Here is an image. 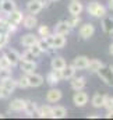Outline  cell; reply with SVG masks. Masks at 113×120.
Wrapping results in <instances>:
<instances>
[{
    "instance_id": "cell-25",
    "label": "cell",
    "mask_w": 113,
    "mask_h": 120,
    "mask_svg": "<svg viewBox=\"0 0 113 120\" xmlns=\"http://www.w3.org/2000/svg\"><path fill=\"white\" fill-rule=\"evenodd\" d=\"M105 95H106V94H101V92H96V94L92 96V99H91V103H92V106H94V108H96V109H101V108H103Z\"/></svg>"
},
{
    "instance_id": "cell-12",
    "label": "cell",
    "mask_w": 113,
    "mask_h": 120,
    "mask_svg": "<svg viewBox=\"0 0 113 120\" xmlns=\"http://www.w3.org/2000/svg\"><path fill=\"white\" fill-rule=\"evenodd\" d=\"M85 85H87V78L85 77H73L71 78V81H70V87H71V90L74 91H81L85 88Z\"/></svg>"
},
{
    "instance_id": "cell-7",
    "label": "cell",
    "mask_w": 113,
    "mask_h": 120,
    "mask_svg": "<svg viewBox=\"0 0 113 120\" xmlns=\"http://www.w3.org/2000/svg\"><path fill=\"white\" fill-rule=\"evenodd\" d=\"M25 105H27V101L25 99L15 98V99H13L8 103V110H11V112H24Z\"/></svg>"
},
{
    "instance_id": "cell-34",
    "label": "cell",
    "mask_w": 113,
    "mask_h": 120,
    "mask_svg": "<svg viewBox=\"0 0 113 120\" xmlns=\"http://www.w3.org/2000/svg\"><path fill=\"white\" fill-rule=\"evenodd\" d=\"M35 59H36V56L29 50V49H27L23 55H21V60H27V61H35Z\"/></svg>"
},
{
    "instance_id": "cell-45",
    "label": "cell",
    "mask_w": 113,
    "mask_h": 120,
    "mask_svg": "<svg viewBox=\"0 0 113 120\" xmlns=\"http://www.w3.org/2000/svg\"><path fill=\"white\" fill-rule=\"evenodd\" d=\"M89 117H91V119H98V117H99V116H96V115H91V116H89Z\"/></svg>"
},
{
    "instance_id": "cell-8",
    "label": "cell",
    "mask_w": 113,
    "mask_h": 120,
    "mask_svg": "<svg viewBox=\"0 0 113 120\" xmlns=\"http://www.w3.org/2000/svg\"><path fill=\"white\" fill-rule=\"evenodd\" d=\"M17 8V4L14 0H0V11L6 15L11 14Z\"/></svg>"
},
{
    "instance_id": "cell-48",
    "label": "cell",
    "mask_w": 113,
    "mask_h": 120,
    "mask_svg": "<svg viewBox=\"0 0 113 120\" xmlns=\"http://www.w3.org/2000/svg\"><path fill=\"white\" fill-rule=\"evenodd\" d=\"M0 50H1V48H0Z\"/></svg>"
},
{
    "instance_id": "cell-38",
    "label": "cell",
    "mask_w": 113,
    "mask_h": 120,
    "mask_svg": "<svg viewBox=\"0 0 113 120\" xmlns=\"http://www.w3.org/2000/svg\"><path fill=\"white\" fill-rule=\"evenodd\" d=\"M0 68H11V66H10V61L7 60V57L3 55V56H0Z\"/></svg>"
},
{
    "instance_id": "cell-35",
    "label": "cell",
    "mask_w": 113,
    "mask_h": 120,
    "mask_svg": "<svg viewBox=\"0 0 113 120\" xmlns=\"http://www.w3.org/2000/svg\"><path fill=\"white\" fill-rule=\"evenodd\" d=\"M103 108H105L106 110H112L113 109V96H110V95H105Z\"/></svg>"
},
{
    "instance_id": "cell-16",
    "label": "cell",
    "mask_w": 113,
    "mask_h": 120,
    "mask_svg": "<svg viewBox=\"0 0 113 120\" xmlns=\"http://www.w3.org/2000/svg\"><path fill=\"white\" fill-rule=\"evenodd\" d=\"M23 18H24V13L20 11V10H17V8L11 14L7 15V21L11 22V24H14V25H20L23 22Z\"/></svg>"
},
{
    "instance_id": "cell-36",
    "label": "cell",
    "mask_w": 113,
    "mask_h": 120,
    "mask_svg": "<svg viewBox=\"0 0 113 120\" xmlns=\"http://www.w3.org/2000/svg\"><path fill=\"white\" fill-rule=\"evenodd\" d=\"M10 77H13V73H11L10 68H0V81L7 80Z\"/></svg>"
},
{
    "instance_id": "cell-46",
    "label": "cell",
    "mask_w": 113,
    "mask_h": 120,
    "mask_svg": "<svg viewBox=\"0 0 113 120\" xmlns=\"http://www.w3.org/2000/svg\"><path fill=\"white\" fill-rule=\"evenodd\" d=\"M3 117H4V115H1V113H0V119H3Z\"/></svg>"
},
{
    "instance_id": "cell-22",
    "label": "cell",
    "mask_w": 113,
    "mask_h": 120,
    "mask_svg": "<svg viewBox=\"0 0 113 120\" xmlns=\"http://www.w3.org/2000/svg\"><path fill=\"white\" fill-rule=\"evenodd\" d=\"M55 34H60V35H68L70 31H71V27L68 25L67 20L66 21H59L56 25H55Z\"/></svg>"
},
{
    "instance_id": "cell-33",
    "label": "cell",
    "mask_w": 113,
    "mask_h": 120,
    "mask_svg": "<svg viewBox=\"0 0 113 120\" xmlns=\"http://www.w3.org/2000/svg\"><path fill=\"white\" fill-rule=\"evenodd\" d=\"M15 82H17V87L21 88V90L28 88V81H27V77H25V75H21L18 80H15Z\"/></svg>"
},
{
    "instance_id": "cell-31",
    "label": "cell",
    "mask_w": 113,
    "mask_h": 120,
    "mask_svg": "<svg viewBox=\"0 0 113 120\" xmlns=\"http://www.w3.org/2000/svg\"><path fill=\"white\" fill-rule=\"evenodd\" d=\"M38 35L41 38H48L49 35H52L50 34V28L48 25H39L38 27Z\"/></svg>"
},
{
    "instance_id": "cell-2",
    "label": "cell",
    "mask_w": 113,
    "mask_h": 120,
    "mask_svg": "<svg viewBox=\"0 0 113 120\" xmlns=\"http://www.w3.org/2000/svg\"><path fill=\"white\" fill-rule=\"evenodd\" d=\"M101 81H103L106 85H113V66H103L101 70L96 73Z\"/></svg>"
},
{
    "instance_id": "cell-37",
    "label": "cell",
    "mask_w": 113,
    "mask_h": 120,
    "mask_svg": "<svg viewBox=\"0 0 113 120\" xmlns=\"http://www.w3.org/2000/svg\"><path fill=\"white\" fill-rule=\"evenodd\" d=\"M28 49L31 50V52H32V53H34V55H35V56H36V57H38L39 55H42V53H43V52H42V49L39 48V45H38V43H35V45L29 46Z\"/></svg>"
},
{
    "instance_id": "cell-15",
    "label": "cell",
    "mask_w": 113,
    "mask_h": 120,
    "mask_svg": "<svg viewBox=\"0 0 113 120\" xmlns=\"http://www.w3.org/2000/svg\"><path fill=\"white\" fill-rule=\"evenodd\" d=\"M18 66H20V70H21L24 74L34 73V71L36 70V67H38L35 61H27V60H20Z\"/></svg>"
},
{
    "instance_id": "cell-47",
    "label": "cell",
    "mask_w": 113,
    "mask_h": 120,
    "mask_svg": "<svg viewBox=\"0 0 113 120\" xmlns=\"http://www.w3.org/2000/svg\"><path fill=\"white\" fill-rule=\"evenodd\" d=\"M50 1H59V0H50Z\"/></svg>"
},
{
    "instance_id": "cell-19",
    "label": "cell",
    "mask_w": 113,
    "mask_h": 120,
    "mask_svg": "<svg viewBox=\"0 0 113 120\" xmlns=\"http://www.w3.org/2000/svg\"><path fill=\"white\" fill-rule=\"evenodd\" d=\"M1 87H3V90L6 92V95L8 96L10 94H13L14 90L17 88V82H15V80H13V77H10V78L1 81Z\"/></svg>"
},
{
    "instance_id": "cell-10",
    "label": "cell",
    "mask_w": 113,
    "mask_h": 120,
    "mask_svg": "<svg viewBox=\"0 0 113 120\" xmlns=\"http://www.w3.org/2000/svg\"><path fill=\"white\" fill-rule=\"evenodd\" d=\"M4 56L7 57V60L10 61V66L14 67V66H18L20 60H21V55L15 50V49H8L4 52Z\"/></svg>"
},
{
    "instance_id": "cell-26",
    "label": "cell",
    "mask_w": 113,
    "mask_h": 120,
    "mask_svg": "<svg viewBox=\"0 0 113 120\" xmlns=\"http://www.w3.org/2000/svg\"><path fill=\"white\" fill-rule=\"evenodd\" d=\"M66 60L63 59L61 56H55L52 61H50V67H52V70H57V71H60V70H63L64 67H66Z\"/></svg>"
},
{
    "instance_id": "cell-18",
    "label": "cell",
    "mask_w": 113,
    "mask_h": 120,
    "mask_svg": "<svg viewBox=\"0 0 113 120\" xmlns=\"http://www.w3.org/2000/svg\"><path fill=\"white\" fill-rule=\"evenodd\" d=\"M84 10V6L80 0H73L70 4H68V13L70 15H80Z\"/></svg>"
},
{
    "instance_id": "cell-21",
    "label": "cell",
    "mask_w": 113,
    "mask_h": 120,
    "mask_svg": "<svg viewBox=\"0 0 113 120\" xmlns=\"http://www.w3.org/2000/svg\"><path fill=\"white\" fill-rule=\"evenodd\" d=\"M38 116L39 117H45V119H53V106L50 105H42L38 108Z\"/></svg>"
},
{
    "instance_id": "cell-32",
    "label": "cell",
    "mask_w": 113,
    "mask_h": 120,
    "mask_svg": "<svg viewBox=\"0 0 113 120\" xmlns=\"http://www.w3.org/2000/svg\"><path fill=\"white\" fill-rule=\"evenodd\" d=\"M67 22H68V25H70L71 30H73V28H75V27L80 25V22H81V17H80V15H71V18L67 20Z\"/></svg>"
},
{
    "instance_id": "cell-6",
    "label": "cell",
    "mask_w": 113,
    "mask_h": 120,
    "mask_svg": "<svg viewBox=\"0 0 113 120\" xmlns=\"http://www.w3.org/2000/svg\"><path fill=\"white\" fill-rule=\"evenodd\" d=\"M50 43L53 49H63L67 43L66 35H60V34H53L50 35Z\"/></svg>"
},
{
    "instance_id": "cell-29",
    "label": "cell",
    "mask_w": 113,
    "mask_h": 120,
    "mask_svg": "<svg viewBox=\"0 0 113 120\" xmlns=\"http://www.w3.org/2000/svg\"><path fill=\"white\" fill-rule=\"evenodd\" d=\"M102 30L103 32H106V34H112L113 32V18L112 17H103V20H102Z\"/></svg>"
},
{
    "instance_id": "cell-3",
    "label": "cell",
    "mask_w": 113,
    "mask_h": 120,
    "mask_svg": "<svg viewBox=\"0 0 113 120\" xmlns=\"http://www.w3.org/2000/svg\"><path fill=\"white\" fill-rule=\"evenodd\" d=\"M27 77V81H28V87H32V88H36V87H41L43 82H45V78L43 75L38 74V73H29V74H25Z\"/></svg>"
},
{
    "instance_id": "cell-11",
    "label": "cell",
    "mask_w": 113,
    "mask_h": 120,
    "mask_svg": "<svg viewBox=\"0 0 113 120\" xmlns=\"http://www.w3.org/2000/svg\"><path fill=\"white\" fill-rule=\"evenodd\" d=\"M61 98H63V94H61V91L59 90V88L53 87V88H50L46 92V101L49 103H57Z\"/></svg>"
},
{
    "instance_id": "cell-5",
    "label": "cell",
    "mask_w": 113,
    "mask_h": 120,
    "mask_svg": "<svg viewBox=\"0 0 113 120\" xmlns=\"http://www.w3.org/2000/svg\"><path fill=\"white\" fill-rule=\"evenodd\" d=\"M88 99H89V96H88V94L84 92V91H75V94H74V96H73V102H74V105L77 106V108H83L85 106L87 103H88Z\"/></svg>"
},
{
    "instance_id": "cell-28",
    "label": "cell",
    "mask_w": 113,
    "mask_h": 120,
    "mask_svg": "<svg viewBox=\"0 0 113 120\" xmlns=\"http://www.w3.org/2000/svg\"><path fill=\"white\" fill-rule=\"evenodd\" d=\"M67 116V109L61 105L53 106V119H64Z\"/></svg>"
},
{
    "instance_id": "cell-23",
    "label": "cell",
    "mask_w": 113,
    "mask_h": 120,
    "mask_svg": "<svg viewBox=\"0 0 113 120\" xmlns=\"http://www.w3.org/2000/svg\"><path fill=\"white\" fill-rule=\"evenodd\" d=\"M23 25H24V28H27V30H34V28H36V25H38V20H36V17H35L34 14L24 15V18H23Z\"/></svg>"
},
{
    "instance_id": "cell-43",
    "label": "cell",
    "mask_w": 113,
    "mask_h": 120,
    "mask_svg": "<svg viewBox=\"0 0 113 120\" xmlns=\"http://www.w3.org/2000/svg\"><path fill=\"white\" fill-rule=\"evenodd\" d=\"M109 53H110V55L113 56V42L110 43V46H109Z\"/></svg>"
},
{
    "instance_id": "cell-1",
    "label": "cell",
    "mask_w": 113,
    "mask_h": 120,
    "mask_svg": "<svg viewBox=\"0 0 113 120\" xmlns=\"http://www.w3.org/2000/svg\"><path fill=\"white\" fill-rule=\"evenodd\" d=\"M87 11H88L89 15H92L95 18H101V17H105L106 15V7L102 3L96 1V0H92V1L88 3Z\"/></svg>"
},
{
    "instance_id": "cell-13",
    "label": "cell",
    "mask_w": 113,
    "mask_h": 120,
    "mask_svg": "<svg viewBox=\"0 0 113 120\" xmlns=\"http://www.w3.org/2000/svg\"><path fill=\"white\" fill-rule=\"evenodd\" d=\"M88 63H89V57H88V56H84V55H81V56L74 57V60H73L71 64H73L77 70H87Z\"/></svg>"
},
{
    "instance_id": "cell-24",
    "label": "cell",
    "mask_w": 113,
    "mask_h": 120,
    "mask_svg": "<svg viewBox=\"0 0 113 120\" xmlns=\"http://www.w3.org/2000/svg\"><path fill=\"white\" fill-rule=\"evenodd\" d=\"M101 67H103V63L99 59H89V63H88L87 70H88L89 73H92V74H96V73L101 70Z\"/></svg>"
},
{
    "instance_id": "cell-44",
    "label": "cell",
    "mask_w": 113,
    "mask_h": 120,
    "mask_svg": "<svg viewBox=\"0 0 113 120\" xmlns=\"http://www.w3.org/2000/svg\"><path fill=\"white\" fill-rule=\"evenodd\" d=\"M109 8L113 10V0H109Z\"/></svg>"
},
{
    "instance_id": "cell-9",
    "label": "cell",
    "mask_w": 113,
    "mask_h": 120,
    "mask_svg": "<svg viewBox=\"0 0 113 120\" xmlns=\"http://www.w3.org/2000/svg\"><path fill=\"white\" fill-rule=\"evenodd\" d=\"M42 8H43L42 0H29L28 3H27V11H28L29 14L36 15L38 13L42 11Z\"/></svg>"
},
{
    "instance_id": "cell-41",
    "label": "cell",
    "mask_w": 113,
    "mask_h": 120,
    "mask_svg": "<svg viewBox=\"0 0 113 120\" xmlns=\"http://www.w3.org/2000/svg\"><path fill=\"white\" fill-rule=\"evenodd\" d=\"M105 117H106V119H113V109L112 110H108V113H106Z\"/></svg>"
},
{
    "instance_id": "cell-4",
    "label": "cell",
    "mask_w": 113,
    "mask_h": 120,
    "mask_svg": "<svg viewBox=\"0 0 113 120\" xmlns=\"http://www.w3.org/2000/svg\"><path fill=\"white\" fill-rule=\"evenodd\" d=\"M95 34V25L91 24V22H85L80 27L78 30V35L83 38V39H89L91 36H94Z\"/></svg>"
},
{
    "instance_id": "cell-17",
    "label": "cell",
    "mask_w": 113,
    "mask_h": 120,
    "mask_svg": "<svg viewBox=\"0 0 113 120\" xmlns=\"http://www.w3.org/2000/svg\"><path fill=\"white\" fill-rule=\"evenodd\" d=\"M75 71H77V68L73 64H66V67L63 70H60V77H61V80H71L75 75Z\"/></svg>"
},
{
    "instance_id": "cell-27",
    "label": "cell",
    "mask_w": 113,
    "mask_h": 120,
    "mask_svg": "<svg viewBox=\"0 0 113 120\" xmlns=\"http://www.w3.org/2000/svg\"><path fill=\"white\" fill-rule=\"evenodd\" d=\"M36 43L39 45V48L42 49V52H52V50H53L52 43H50V35H49L48 38H41V39H38Z\"/></svg>"
},
{
    "instance_id": "cell-39",
    "label": "cell",
    "mask_w": 113,
    "mask_h": 120,
    "mask_svg": "<svg viewBox=\"0 0 113 120\" xmlns=\"http://www.w3.org/2000/svg\"><path fill=\"white\" fill-rule=\"evenodd\" d=\"M8 43V34H0V48L3 49L6 45Z\"/></svg>"
},
{
    "instance_id": "cell-40",
    "label": "cell",
    "mask_w": 113,
    "mask_h": 120,
    "mask_svg": "<svg viewBox=\"0 0 113 120\" xmlns=\"http://www.w3.org/2000/svg\"><path fill=\"white\" fill-rule=\"evenodd\" d=\"M7 95H6V92L3 90V87H1V84H0V99H3V98H6Z\"/></svg>"
},
{
    "instance_id": "cell-42",
    "label": "cell",
    "mask_w": 113,
    "mask_h": 120,
    "mask_svg": "<svg viewBox=\"0 0 113 120\" xmlns=\"http://www.w3.org/2000/svg\"><path fill=\"white\" fill-rule=\"evenodd\" d=\"M42 3H43V7H49L50 6V0H42Z\"/></svg>"
},
{
    "instance_id": "cell-14",
    "label": "cell",
    "mask_w": 113,
    "mask_h": 120,
    "mask_svg": "<svg viewBox=\"0 0 113 120\" xmlns=\"http://www.w3.org/2000/svg\"><path fill=\"white\" fill-rule=\"evenodd\" d=\"M61 77H60V71L57 70H50L48 74H46V82L50 85V87H56L57 84L60 82Z\"/></svg>"
},
{
    "instance_id": "cell-20",
    "label": "cell",
    "mask_w": 113,
    "mask_h": 120,
    "mask_svg": "<svg viewBox=\"0 0 113 120\" xmlns=\"http://www.w3.org/2000/svg\"><path fill=\"white\" fill-rule=\"evenodd\" d=\"M38 35H35V34H25V35H23L21 36V39H20V42H21V45L23 46H25V48H29V46H32V45H35L36 42H38Z\"/></svg>"
},
{
    "instance_id": "cell-30",
    "label": "cell",
    "mask_w": 113,
    "mask_h": 120,
    "mask_svg": "<svg viewBox=\"0 0 113 120\" xmlns=\"http://www.w3.org/2000/svg\"><path fill=\"white\" fill-rule=\"evenodd\" d=\"M24 112L27 113V116H34V115H38V105H36L35 102L27 101V105H25Z\"/></svg>"
}]
</instances>
